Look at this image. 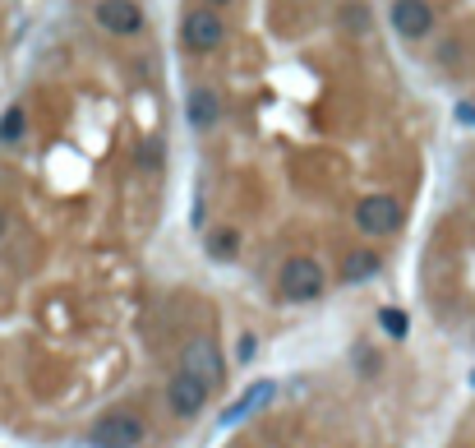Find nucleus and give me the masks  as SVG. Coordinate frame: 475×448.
I'll list each match as a JSON object with an SVG mask.
<instances>
[{
  "label": "nucleus",
  "mask_w": 475,
  "mask_h": 448,
  "mask_svg": "<svg viewBox=\"0 0 475 448\" xmlns=\"http://www.w3.org/2000/svg\"><path fill=\"white\" fill-rule=\"evenodd\" d=\"M379 269H383V259L374 250H351L341 259V282H369V278H379Z\"/></svg>",
  "instance_id": "11"
},
{
  "label": "nucleus",
  "mask_w": 475,
  "mask_h": 448,
  "mask_svg": "<svg viewBox=\"0 0 475 448\" xmlns=\"http://www.w3.org/2000/svg\"><path fill=\"white\" fill-rule=\"evenodd\" d=\"M97 23L116 37H129L143 29V10L139 0H97Z\"/></svg>",
  "instance_id": "7"
},
{
  "label": "nucleus",
  "mask_w": 475,
  "mask_h": 448,
  "mask_svg": "<svg viewBox=\"0 0 475 448\" xmlns=\"http://www.w3.org/2000/svg\"><path fill=\"white\" fill-rule=\"evenodd\" d=\"M213 5H226V0H213Z\"/></svg>",
  "instance_id": "19"
},
{
  "label": "nucleus",
  "mask_w": 475,
  "mask_h": 448,
  "mask_svg": "<svg viewBox=\"0 0 475 448\" xmlns=\"http://www.w3.org/2000/svg\"><path fill=\"white\" fill-rule=\"evenodd\" d=\"M356 227H360L364 236L397 231V227H402V203L392 199V195H369V199H360V208H356Z\"/></svg>",
  "instance_id": "4"
},
{
  "label": "nucleus",
  "mask_w": 475,
  "mask_h": 448,
  "mask_svg": "<svg viewBox=\"0 0 475 448\" xmlns=\"http://www.w3.org/2000/svg\"><path fill=\"white\" fill-rule=\"evenodd\" d=\"M180 370L194 375L203 388H213L222 379V356H217V342L213 337H190L180 352Z\"/></svg>",
  "instance_id": "3"
},
{
  "label": "nucleus",
  "mask_w": 475,
  "mask_h": 448,
  "mask_svg": "<svg viewBox=\"0 0 475 448\" xmlns=\"http://www.w3.org/2000/svg\"><path fill=\"white\" fill-rule=\"evenodd\" d=\"M235 250H241V236H235L231 227L226 231H213V236H208V254H213V259H235Z\"/></svg>",
  "instance_id": "12"
},
{
  "label": "nucleus",
  "mask_w": 475,
  "mask_h": 448,
  "mask_svg": "<svg viewBox=\"0 0 475 448\" xmlns=\"http://www.w3.org/2000/svg\"><path fill=\"white\" fill-rule=\"evenodd\" d=\"M392 29H397V37H425L434 29V5L430 0H392Z\"/></svg>",
  "instance_id": "6"
},
{
  "label": "nucleus",
  "mask_w": 475,
  "mask_h": 448,
  "mask_svg": "<svg viewBox=\"0 0 475 448\" xmlns=\"http://www.w3.org/2000/svg\"><path fill=\"white\" fill-rule=\"evenodd\" d=\"M88 444L93 448H139L143 444V420L129 416V411H111L88 430Z\"/></svg>",
  "instance_id": "2"
},
{
  "label": "nucleus",
  "mask_w": 475,
  "mask_h": 448,
  "mask_svg": "<svg viewBox=\"0 0 475 448\" xmlns=\"http://www.w3.org/2000/svg\"><path fill=\"white\" fill-rule=\"evenodd\" d=\"M319 292H323V269L309 254H296V259L282 263V273H277V296L282 301L305 305V301H314Z\"/></svg>",
  "instance_id": "1"
},
{
  "label": "nucleus",
  "mask_w": 475,
  "mask_h": 448,
  "mask_svg": "<svg viewBox=\"0 0 475 448\" xmlns=\"http://www.w3.org/2000/svg\"><path fill=\"white\" fill-rule=\"evenodd\" d=\"M184 116H190V129L208 135V129H213V125L222 120V102H217V93L208 88V84L190 88V102H184Z\"/></svg>",
  "instance_id": "9"
},
{
  "label": "nucleus",
  "mask_w": 475,
  "mask_h": 448,
  "mask_svg": "<svg viewBox=\"0 0 475 448\" xmlns=\"http://www.w3.org/2000/svg\"><path fill=\"white\" fill-rule=\"evenodd\" d=\"M0 231H5V213H0Z\"/></svg>",
  "instance_id": "18"
},
{
  "label": "nucleus",
  "mask_w": 475,
  "mask_h": 448,
  "mask_svg": "<svg viewBox=\"0 0 475 448\" xmlns=\"http://www.w3.org/2000/svg\"><path fill=\"white\" fill-rule=\"evenodd\" d=\"M341 19H347V29H369V10L364 5H347V10H341Z\"/></svg>",
  "instance_id": "15"
},
{
  "label": "nucleus",
  "mask_w": 475,
  "mask_h": 448,
  "mask_svg": "<svg viewBox=\"0 0 475 448\" xmlns=\"http://www.w3.org/2000/svg\"><path fill=\"white\" fill-rule=\"evenodd\" d=\"M167 402H171V411L176 416H184V420H190V416H199L203 411V402H208V388L194 379V375H176L171 384H167Z\"/></svg>",
  "instance_id": "8"
},
{
  "label": "nucleus",
  "mask_w": 475,
  "mask_h": 448,
  "mask_svg": "<svg viewBox=\"0 0 475 448\" xmlns=\"http://www.w3.org/2000/svg\"><path fill=\"white\" fill-rule=\"evenodd\" d=\"M273 393H277V384L273 379H258L250 393H241V398H235L226 411H222V426H235V420H245L250 411H258L263 402H273Z\"/></svg>",
  "instance_id": "10"
},
{
  "label": "nucleus",
  "mask_w": 475,
  "mask_h": 448,
  "mask_svg": "<svg viewBox=\"0 0 475 448\" xmlns=\"http://www.w3.org/2000/svg\"><path fill=\"white\" fill-rule=\"evenodd\" d=\"M254 352H258V337H254V333H241V347H235V356L254 361Z\"/></svg>",
  "instance_id": "16"
},
{
  "label": "nucleus",
  "mask_w": 475,
  "mask_h": 448,
  "mask_svg": "<svg viewBox=\"0 0 475 448\" xmlns=\"http://www.w3.org/2000/svg\"><path fill=\"white\" fill-rule=\"evenodd\" d=\"M23 129H29V116H23V107H10L0 116V144H19Z\"/></svg>",
  "instance_id": "13"
},
{
  "label": "nucleus",
  "mask_w": 475,
  "mask_h": 448,
  "mask_svg": "<svg viewBox=\"0 0 475 448\" xmlns=\"http://www.w3.org/2000/svg\"><path fill=\"white\" fill-rule=\"evenodd\" d=\"M379 324H383V333H388V337H406V328H411V324H406V314H402L397 305L379 310Z\"/></svg>",
  "instance_id": "14"
},
{
  "label": "nucleus",
  "mask_w": 475,
  "mask_h": 448,
  "mask_svg": "<svg viewBox=\"0 0 475 448\" xmlns=\"http://www.w3.org/2000/svg\"><path fill=\"white\" fill-rule=\"evenodd\" d=\"M226 37V23L217 19V10H190L184 14V46L208 56V51H217Z\"/></svg>",
  "instance_id": "5"
},
{
  "label": "nucleus",
  "mask_w": 475,
  "mask_h": 448,
  "mask_svg": "<svg viewBox=\"0 0 475 448\" xmlns=\"http://www.w3.org/2000/svg\"><path fill=\"white\" fill-rule=\"evenodd\" d=\"M457 120H466V125H475V107H466V102H462V107H457Z\"/></svg>",
  "instance_id": "17"
}]
</instances>
